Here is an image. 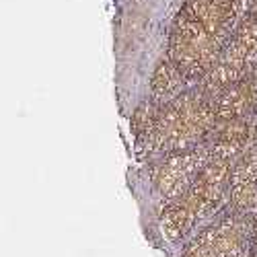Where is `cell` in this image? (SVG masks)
<instances>
[{"mask_svg": "<svg viewBox=\"0 0 257 257\" xmlns=\"http://www.w3.org/2000/svg\"><path fill=\"white\" fill-rule=\"evenodd\" d=\"M245 13V0H183L169 29L167 56L191 84L208 76Z\"/></svg>", "mask_w": 257, "mask_h": 257, "instance_id": "cell-1", "label": "cell"}, {"mask_svg": "<svg viewBox=\"0 0 257 257\" xmlns=\"http://www.w3.org/2000/svg\"><path fill=\"white\" fill-rule=\"evenodd\" d=\"M216 130L212 99L198 87H189L175 99L161 105L157 121L140 144L138 151L148 159L194 148L210 140Z\"/></svg>", "mask_w": 257, "mask_h": 257, "instance_id": "cell-2", "label": "cell"}, {"mask_svg": "<svg viewBox=\"0 0 257 257\" xmlns=\"http://www.w3.org/2000/svg\"><path fill=\"white\" fill-rule=\"evenodd\" d=\"M232 163L210 157L191 187L177 200L165 202L161 210V228L171 243H183L202 222L220 212L228 198V175Z\"/></svg>", "mask_w": 257, "mask_h": 257, "instance_id": "cell-3", "label": "cell"}, {"mask_svg": "<svg viewBox=\"0 0 257 257\" xmlns=\"http://www.w3.org/2000/svg\"><path fill=\"white\" fill-rule=\"evenodd\" d=\"M251 214L220 210L191 234L179 257H241L251 249Z\"/></svg>", "mask_w": 257, "mask_h": 257, "instance_id": "cell-4", "label": "cell"}, {"mask_svg": "<svg viewBox=\"0 0 257 257\" xmlns=\"http://www.w3.org/2000/svg\"><path fill=\"white\" fill-rule=\"evenodd\" d=\"M257 70V15L245 13L241 23L220 52L216 64L198 87L214 97L218 91L230 87Z\"/></svg>", "mask_w": 257, "mask_h": 257, "instance_id": "cell-5", "label": "cell"}, {"mask_svg": "<svg viewBox=\"0 0 257 257\" xmlns=\"http://www.w3.org/2000/svg\"><path fill=\"white\" fill-rule=\"evenodd\" d=\"M210 157V144L204 142L194 148L175 151L155 159L151 163V181L155 185V191L165 202L181 198L191 187V183L198 179Z\"/></svg>", "mask_w": 257, "mask_h": 257, "instance_id": "cell-6", "label": "cell"}, {"mask_svg": "<svg viewBox=\"0 0 257 257\" xmlns=\"http://www.w3.org/2000/svg\"><path fill=\"white\" fill-rule=\"evenodd\" d=\"M230 210L241 214H257V148L251 146L230 167L228 175V198Z\"/></svg>", "mask_w": 257, "mask_h": 257, "instance_id": "cell-7", "label": "cell"}, {"mask_svg": "<svg viewBox=\"0 0 257 257\" xmlns=\"http://www.w3.org/2000/svg\"><path fill=\"white\" fill-rule=\"evenodd\" d=\"M212 99V109L216 125H222L226 121L255 115L257 113V74L230 84V87L218 91Z\"/></svg>", "mask_w": 257, "mask_h": 257, "instance_id": "cell-8", "label": "cell"}, {"mask_svg": "<svg viewBox=\"0 0 257 257\" xmlns=\"http://www.w3.org/2000/svg\"><path fill=\"white\" fill-rule=\"evenodd\" d=\"M253 138H255V115H247L216 125L208 144L212 157L234 163L253 146Z\"/></svg>", "mask_w": 257, "mask_h": 257, "instance_id": "cell-9", "label": "cell"}, {"mask_svg": "<svg viewBox=\"0 0 257 257\" xmlns=\"http://www.w3.org/2000/svg\"><path fill=\"white\" fill-rule=\"evenodd\" d=\"M189 87H194V84L187 80V76L179 70V66L173 60H171L169 56H165L155 64V68H153L151 95L148 97L159 105H165L171 99H175L177 95H181L183 91H187Z\"/></svg>", "mask_w": 257, "mask_h": 257, "instance_id": "cell-10", "label": "cell"}, {"mask_svg": "<svg viewBox=\"0 0 257 257\" xmlns=\"http://www.w3.org/2000/svg\"><path fill=\"white\" fill-rule=\"evenodd\" d=\"M159 109L161 105L155 103L151 97L140 101L136 105V109L132 111V117H130V127H132V134H134V140H136V146L151 134L153 125L157 121V115H159Z\"/></svg>", "mask_w": 257, "mask_h": 257, "instance_id": "cell-11", "label": "cell"}, {"mask_svg": "<svg viewBox=\"0 0 257 257\" xmlns=\"http://www.w3.org/2000/svg\"><path fill=\"white\" fill-rule=\"evenodd\" d=\"M251 245L257 247V214L253 216V226H251Z\"/></svg>", "mask_w": 257, "mask_h": 257, "instance_id": "cell-12", "label": "cell"}, {"mask_svg": "<svg viewBox=\"0 0 257 257\" xmlns=\"http://www.w3.org/2000/svg\"><path fill=\"white\" fill-rule=\"evenodd\" d=\"M245 9H247V13L257 15V0H245Z\"/></svg>", "mask_w": 257, "mask_h": 257, "instance_id": "cell-13", "label": "cell"}, {"mask_svg": "<svg viewBox=\"0 0 257 257\" xmlns=\"http://www.w3.org/2000/svg\"><path fill=\"white\" fill-rule=\"evenodd\" d=\"M253 146L257 148V113H255V138H253Z\"/></svg>", "mask_w": 257, "mask_h": 257, "instance_id": "cell-14", "label": "cell"}, {"mask_svg": "<svg viewBox=\"0 0 257 257\" xmlns=\"http://www.w3.org/2000/svg\"><path fill=\"white\" fill-rule=\"evenodd\" d=\"M251 257H257V247L251 245Z\"/></svg>", "mask_w": 257, "mask_h": 257, "instance_id": "cell-15", "label": "cell"}, {"mask_svg": "<svg viewBox=\"0 0 257 257\" xmlns=\"http://www.w3.org/2000/svg\"><path fill=\"white\" fill-rule=\"evenodd\" d=\"M241 257H251V249H249V251H247L245 255H241Z\"/></svg>", "mask_w": 257, "mask_h": 257, "instance_id": "cell-16", "label": "cell"}, {"mask_svg": "<svg viewBox=\"0 0 257 257\" xmlns=\"http://www.w3.org/2000/svg\"><path fill=\"white\" fill-rule=\"evenodd\" d=\"M255 74H257V70H255Z\"/></svg>", "mask_w": 257, "mask_h": 257, "instance_id": "cell-17", "label": "cell"}]
</instances>
